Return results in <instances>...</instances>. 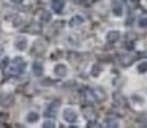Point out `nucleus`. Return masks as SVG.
<instances>
[{"label": "nucleus", "instance_id": "nucleus-1", "mask_svg": "<svg viewBox=\"0 0 147 128\" xmlns=\"http://www.w3.org/2000/svg\"><path fill=\"white\" fill-rule=\"evenodd\" d=\"M26 67H27L26 60L21 59V57H16V59H13V62H11L10 67H8V73H10V76H19V74L26 70Z\"/></svg>", "mask_w": 147, "mask_h": 128}, {"label": "nucleus", "instance_id": "nucleus-2", "mask_svg": "<svg viewBox=\"0 0 147 128\" xmlns=\"http://www.w3.org/2000/svg\"><path fill=\"white\" fill-rule=\"evenodd\" d=\"M62 117H63V120L68 122V123H74V122L78 120V112L74 111L73 108H63Z\"/></svg>", "mask_w": 147, "mask_h": 128}, {"label": "nucleus", "instance_id": "nucleus-3", "mask_svg": "<svg viewBox=\"0 0 147 128\" xmlns=\"http://www.w3.org/2000/svg\"><path fill=\"white\" fill-rule=\"evenodd\" d=\"M29 44H30V41L27 36H18L14 40V49H18V51H26L29 48Z\"/></svg>", "mask_w": 147, "mask_h": 128}, {"label": "nucleus", "instance_id": "nucleus-4", "mask_svg": "<svg viewBox=\"0 0 147 128\" xmlns=\"http://www.w3.org/2000/svg\"><path fill=\"white\" fill-rule=\"evenodd\" d=\"M52 73H54L57 77H65L68 74V67L65 63H55Z\"/></svg>", "mask_w": 147, "mask_h": 128}, {"label": "nucleus", "instance_id": "nucleus-5", "mask_svg": "<svg viewBox=\"0 0 147 128\" xmlns=\"http://www.w3.org/2000/svg\"><path fill=\"white\" fill-rule=\"evenodd\" d=\"M119 38H120V32L119 30H109L108 35H106V41L108 43H115V41H119Z\"/></svg>", "mask_w": 147, "mask_h": 128}, {"label": "nucleus", "instance_id": "nucleus-6", "mask_svg": "<svg viewBox=\"0 0 147 128\" xmlns=\"http://www.w3.org/2000/svg\"><path fill=\"white\" fill-rule=\"evenodd\" d=\"M92 93H93V96H95V101H103V100L106 98L105 90L100 89V87H95V89H92Z\"/></svg>", "mask_w": 147, "mask_h": 128}, {"label": "nucleus", "instance_id": "nucleus-7", "mask_svg": "<svg viewBox=\"0 0 147 128\" xmlns=\"http://www.w3.org/2000/svg\"><path fill=\"white\" fill-rule=\"evenodd\" d=\"M65 7V2L63 0H52V11L54 13H62Z\"/></svg>", "mask_w": 147, "mask_h": 128}, {"label": "nucleus", "instance_id": "nucleus-8", "mask_svg": "<svg viewBox=\"0 0 147 128\" xmlns=\"http://www.w3.org/2000/svg\"><path fill=\"white\" fill-rule=\"evenodd\" d=\"M32 71H33L35 76H43V65H41V62H33Z\"/></svg>", "mask_w": 147, "mask_h": 128}, {"label": "nucleus", "instance_id": "nucleus-9", "mask_svg": "<svg viewBox=\"0 0 147 128\" xmlns=\"http://www.w3.org/2000/svg\"><path fill=\"white\" fill-rule=\"evenodd\" d=\"M84 24V18L82 16H73L70 19V27H79Z\"/></svg>", "mask_w": 147, "mask_h": 128}, {"label": "nucleus", "instance_id": "nucleus-10", "mask_svg": "<svg viewBox=\"0 0 147 128\" xmlns=\"http://www.w3.org/2000/svg\"><path fill=\"white\" fill-rule=\"evenodd\" d=\"M101 71H103V65H100V63H95V65L92 67V70H90V74H92V76H95V77H98Z\"/></svg>", "mask_w": 147, "mask_h": 128}, {"label": "nucleus", "instance_id": "nucleus-11", "mask_svg": "<svg viewBox=\"0 0 147 128\" xmlns=\"http://www.w3.org/2000/svg\"><path fill=\"white\" fill-rule=\"evenodd\" d=\"M51 19H52V14L49 13V11L43 10L41 13H40V21H41V22H49Z\"/></svg>", "mask_w": 147, "mask_h": 128}, {"label": "nucleus", "instance_id": "nucleus-12", "mask_svg": "<svg viewBox=\"0 0 147 128\" xmlns=\"http://www.w3.org/2000/svg\"><path fill=\"white\" fill-rule=\"evenodd\" d=\"M133 60H134V55H122L120 57V62H122V65H125V67H128V65H131L133 63Z\"/></svg>", "mask_w": 147, "mask_h": 128}, {"label": "nucleus", "instance_id": "nucleus-13", "mask_svg": "<svg viewBox=\"0 0 147 128\" xmlns=\"http://www.w3.org/2000/svg\"><path fill=\"white\" fill-rule=\"evenodd\" d=\"M40 115L36 114V112H29V114L26 115V120L29 122V123H35V122H38Z\"/></svg>", "mask_w": 147, "mask_h": 128}, {"label": "nucleus", "instance_id": "nucleus-14", "mask_svg": "<svg viewBox=\"0 0 147 128\" xmlns=\"http://www.w3.org/2000/svg\"><path fill=\"white\" fill-rule=\"evenodd\" d=\"M84 115H86V119H89V120H93V119H95V111H93L92 108H86L84 109Z\"/></svg>", "mask_w": 147, "mask_h": 128}, {"label": "nucleus", "instance_id": "nucleus-15", "mask_svg": "<svg viewBox=\"0 0 147 128\" xmlns=\"http://www.w3.org/2000/svg\"><path fill=\"white\" fill-rule=\"evenodd\" d=\"M105 125H106V127H119V120H117V119H114V117H109V119H106V120H105Z\"/></svg>", "mask_w": 147, "mask_h": 128}, {"label": "nucleus", "instance_id": "nucleus-16", "mask_svg": "<svg viewBox=\"0 0 147 128\" xmlns=\"http://www.w3.org/2000/svg\"><path fill=\"white\" fill-rule=\"evenodd\" d=\"M59 108V101H54V103H52V104L51 106H49V108H48V112H46V114H51V115H54L55 114V109H57Z\"/></svg>", "mask_w": 147, "mask_h": 128}, {"label": "nucleus", "instance_id": "nucleus-17", "mask_svg": "<svg viewBox=\"0 0 147 128\" xmlns=\"http://www.w3.org/2000/svg\"><path fill=\"white\" fill-rule=\"evenodd\" d=\"M138 73H147V60L141 62V63L138 65Z\"/></svg>", "mask_w": 147, "mask_h": 128}, {"label": "nucleus", "instance_id": "nucleus-18", "mask_svg": "<svg viewBox=\"0 0 147 128\" xmlns=\"http://www.w3.org/2000/svg\"><path fill=\"white\" fill-rule=\"evenodd\" d=\"M112 13H114V16L120 18L122 14H123V11H122V7H120V5H115V7H114V10H112Z\"/></svg>", "mask_w": 147, "mask_h": 128}, {"label": "nucleus", "instance_id": "nucleus-19", "mask_svg": "<svg viewBox=\"0 0 147 128\" xmlns=\"http://www.w3.org/2000/svg\"><path fill=\"white\" fill-rule=\"evenodd\" d=\"M27 32H33V33H40L41 32V27L36 24V26H30V27H27Z\"/></svg>", "mask_w": 147, "mask_h": 128}, {"label": "nucleus", "instance_id": "nucleus-20", "mask_svg": "<svg viewBox=\"0 0 147 128\" xmlns=\"http://www.w3.org/2000/svg\"><path fill=\"white\" fill-rule=\"evenodd\" d=\"M43 127H45V128H54L55 127V122L51 120V119H48V120L43 122Z\"/></svg>", "mask_w": 147, "mask_h": 128}, {"label": "nucleus", "instance_id": "nucleus-21", "mask_svg": "<svg viewBox=\"0 0 147 128\" xmlns=\"http://www.w3.org/2000/svg\"><path fill=\"white\" fill-rule=\"evenodd\" d=\"M138 26H139L141 29H146L147 27V18H141V19L138 21Z\"/></svg>", "mask_w": 147, "mask_h": 128}, {"label": "nucleus", "instance_id": "nucleus-22", "mask_svg": "<svg viewBox=\"0 0 147 128\" xmlns=\"http://www.w3.org/2000/svg\"><path fill=\"white\" fill-rule=\"evenodd\" d=\"M131 100H133V103H136V104H142V96H139V95H133L131 96Z\"/></svg>", "mask_w": 147, "mask_h": 128}, {"label": "nucleus", "instance_id": "nucleus-23", "mask_svg": "<svg viewBox=\"0 0 147 128\" xmlns=\"http://www.w3.org/2000/svg\"><path fill=\"white\" fill-rule=\"evenodd\" d=\"M138 5L142 8V11H147V0H139V2H138Z\"/></svg>", "mask_w": 147, "mask_h": 128}, {"label": "nucleus", "instance_id": "nucleus-24", "mask_svg": "<svg viewBox=\"0 0 147 128\" xmlns=\"http://www.w3.org/2000/svg\"><path fill=\"white\" fill-rule=\"evenodd\" d=\"M11 3H14V5H21V3H24V0H10Z\"/></svg>", "mask_w": 147, "mask_h": 128}, {"label": "nucleus", "instance_id": "nucleus-25", "mask_svg": "<svg viewBox=\"0 0 147 128\" xmlns=\"http://www.w3.org/2000/svg\"><path fill=\"white\" fill-rule=\"evenodd\" d=\"M3 54V48H2V46H0V55Z\"/></svg>", "mask_w": 147, "mask_h": 128}, {"label": "nucleus", "instance_id": "nucleus-26", "mask_svg": "<svg viewBox=\"0 0 147 128\" xmlns=\"http://www.w3.org/2000/svg\"><path fill=\"white\" fill-rule=\"evenodd\" d=\"M90 2H95V0H90Z\"/></svg>", "mask_w": 147, "mask_h": 128}]
</instances>
